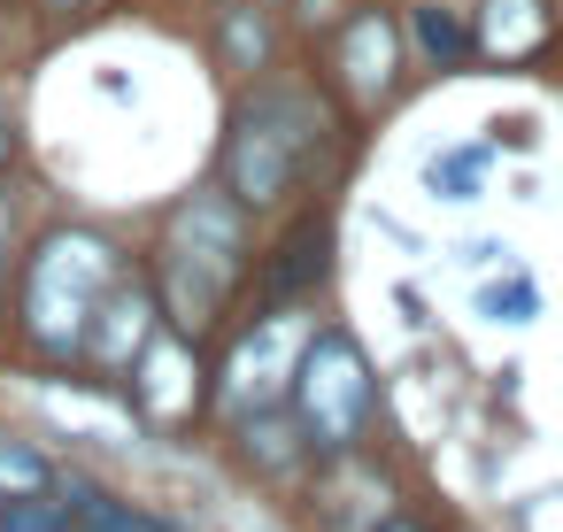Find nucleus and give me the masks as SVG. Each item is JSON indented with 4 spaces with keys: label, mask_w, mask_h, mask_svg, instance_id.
<instances>
[{
    "label": "nucleus",
    "mask_w": 563,
    "mask_h": 532,
    "mask_svg": "<svg viewBox=\"0 0 563 532\" xmlns=\"http://www.w3.org/2000/svg\"><path fill=\"white\" fill-rule=\"evenodd\" d=\"M0 509H9V501H0Z\"/></svg>",
    "instance_id": "nucleus-22"
},
{
    "label": "nucleus",
    "mask_w": 563,
    "mask_h": 532,
    "mask_svg": "<svg viewBox=\"0 0 563 532\" xmlns=\"http://www.w3.org/2000/svg\"><path fill=\"white\" fill-rule=\"evenodd\" d=\"M371 532H424V524H417V517H378Z\"/></svg>",
    "instance_id": "nucleus-18"
},
{
    "label": "nucleus",
    "mask_w": 563,
    "mask_h": 532,
    "mask_svg": "<svg viewBox=\"0 0 563 532\" xmlns=\"http://www.w3.org/2000/svg\"><path fill=\"white\" fill-rule=\"evenodd\" d=\"M0 163H9V117H0Z\"/></svg>",
    "instance_id": "nucleus-20"
},
{
    "label": "nucleus",
    "mask_w": 563,
    "mask_h": 532,
    "mask_svg": "<svg viewBox=\"0 0 563 532\" xmlns=\"http://www.w3.org/2000/svg\"><path fill=\"white\" fill-rule=\"evenodd\" d=\"M409 32H417V55H424L432 70H463L471 32H463L455 9H440V0H417V9H409Z\"/></svg>",
    "instance_id": "nucleus-10"
},
{
    "label": "nucleus",
    "mask_w": 563,
    "mask_h": 532,
    "mask_svg": "<svg viewBox=\"0 0 563 532\" xmlns=\"http://www.w3.org/2000/svg\"><path fill=\"white\" fill-rule=\"evenodd\" d=\"M324 147V109L317 93L301 86H263L240 117H232V140H224V193L255 217V209H278L301 170L317 163Z\"/></svg>",
    "instance_id": "nucleus-3"
},
{
    "label": "nucleus",
    "mask_w": 563,
    "mask_h": 532,
    "mask_svg": "<svg viewBox=\"0 0 563 532\" xmlns=\"http://www.w3.org/2000/svg\"><path fill=\"white\" fill-rule=\"evenodd\" d=\"M424 186H432V201H478V186H486V147L432 155V163H424Z\"/></svg>",
    "instance_id": "nucleus-13"
},
{
    "label": "nucleus",
    "mask_w": 563,
    "mask_h": 532,
    "mask_svg": "<svg viewBox=\"0 0 563 532\" xmlns=\"http://www.w3.org/2000/svg\"><path fill=\"white\" fill-rule=\"evenodd\" d=\"M340 70L355 78V93H386L394 86V32L378 16H355L347 24V47H340Z\"/></svg>",
    "instance_id": "nucleus-9"
},
{
    "label": "nucleus",
    "mask_w": 563,
    "mask_h": 532,
    "mask_svg": "<svg viewBox=\"0 0 563 532\" xmlns=\"http://www.w3.org/2000/svg\"><path fill=\"white\" fill-rule=\"evenodd\" d=\"M294 417L309 432L317 455H355L378 424V378H371V355L347 324H317L301 363H294Z\"/></svg>",
    "instance_id": "nucleus-4"
},
{
    "label": "nucleus",
    "mask_w": 563,
    "mask_h": 532,
    "mask_svg": "<svg viewBox=\"0 0 563 532\" xmlns=\"http://www.w3.org/2000/svg\"><path fill=\"white\" fill-rule=\"evenodd\" d=\"M463 263H471V270H486V263H509V247H501V240H471V247H463Z\"/></svg>",
    "instance_id": "nucleus-16"
},
{
    "label": "nucleus",
    "mask_w": 563,
    "mask_h": 532,
    "mask_svg": "<svg viewBox=\"0 0 563 532\" xmlns=\"http://www.w3.org/2000/svg\"><path fill=\"white\" fill-rule=\"evenodd\" d=\"M117 278H124V255L101 232H86V224L47 232L16 270V324H24L32 355L40 363H86L93 309H101V293Z\"/></svg>",
    "instance_id": "nucleus-2"
},
{
    "label": "nucleus",
    "mask_w": 563,
    "mask_h": 532,
    "mask_svg": "<svg viewBox=\"0 0 563 532\" xmlns=\"http://www.w3.org/2000/svg\"><path fill=\"white\" fill-rule=\"evenodd\" d=\"M70 524H78V501L63 494V478H55V494H32V501L0 509V532H70Z\"/></svg>",
    "instance_id": "nucleus-14"
},
{
    "label": "nucleus",
    "mask_w": 563,
    "mask_h": 532,
    "mask_svg": "<svg viewBox=\"0 0 563 532\" xmlns=\"http://www.w3.org/2000/svg\"><path fill=\"white\" fill-rule=\"evenodd\" d=\"M0 286H9V263H0Z\"/></svg>",
    "instance_id": "nucleus-21"
},
{
    "label": "nucleus",
    "mask_w": 563,
    "mask_h": 532,
    "mask_svg": "<svg viewBox=\"0 0 563 532\" xmlns=\"http://www.w3.org/2000/svg\"><path fill=\"white\" fill-rule=\"evenodd\" d=\"M0 263H9V193H0Z\"/></svg>",
    "instance_id": "nucleus-19"
},
{
    "label": "nucleus",
    "mask_w": 563,
    "mask_h": 532,
    "mask_svg": "<svg viewBox=\"0 0 563 532\" xmlns=\"http://www.w3.org/2000/svg\"><path fill=\"white\" fill-rule=\"evenodd\" d=\"M478 309H486L494 324H532V309H540V286H532V278H509V286H486V293H478Z\"/></svg>",
    "instance_id": "nucleus-15"
},
{
    "label": "nucleus",
    "mask_w": 563,
    "mask_h": 532,
    "mask_svg": "<svg viewBox=\"0 0 563 532\" xmlns=\"http://www.w3.org/2000/svg\"><path fill=\"white\" fill-rule=\"evenodd\" d=\"M324 263H332V224H324V217H301L278 255H255L263 301H309V293L324 286Z\"/></svg>",
    "instance_id": "nucleus-8"
},
{
    "label": "nucleus",
    "mask_w": 563,
    "mask_h": 532,
    "mask_svg": "<svg viewBox=\"0 0 563 532\" xmlns=\"http://www.w3.org/2000/svg\"><path fill=\"white\" fill-rule=\"evenodd\" d=\"M540 40H548V16H540V0H486V47H494L501 63L532 55Z\"/></svg>",
    "instance_id": "nucleus-12"
},
{
    "label": "nucleus",
    "mask_w": 563,
    "mask_h": 532,
    "mask_svg": "<svg viewBox=\"0 0 563 532\" xmlns=\"http://www.w3.org/2000/svg\"><path fill=\"white\" fill-rule=\"evenodd\" d=\"M124 378H132V417H140V424H163V432H170V424L201 417V394H209L201 378H209V370H201L194 332L163 324V332L147 340V355H140Z\"/></svg>",
    "instance_id": "nucleus-6"
},
{
    "label": "nucleus",
    "mask_w": 563,
    "mask_h": 532,
    "mask_svg": "<svg viewBox=\"0 0 563 532\" xmlns=\"http://www.w3.org/2000/svg\"><path fill=\"white\" fill-rule=\"evenodd\" d=\"M163 332V293L147 286V278H117L109 293H101V309H93V332H86V363L93 370H132L140 355H147V340Z\"/></svg>",
    "instance_id": "nucleus-7"
},
{
    "label": "nucleus",
    "mask_w": 563,
    "mask_h": 532,
    "mask_svg": "<svg viewBox=\"0 0 563 532\" xmlns=\"http://www.w3.org/2000/svg\"><path fill=\"white\" fill-rule=\"evenodd\" d=\"M55 478H63V463H55L47 447H32V440H9V432H0V501L55 494Z\"/></svg>",
    "instance_id": "nucleus-11"
},
{
    "label": "nucleus",
    "mask_w": 563,
    "mask_h": 532,
    "mask_svg": "<svg viewBox=\"0 0 563 532\" xmlns=\"http://www.w3.org/2000/svg\"><path fill=\"white\" fill-rule=\"evenodd\" d=\"M255 270V240H247V209L224 193V186H201L170 209V232H163V270H155V293H163V324L178 332H209L232 293L247 286Z\"/></svg>",
    "instance_id": "nucleus-1"
},
{
    "label": "nucleus",
    "mask_w": 563,
    "mask_h": 532,
    "mask_svg": "<svg viewBox=\"0 0 563 532\" xmlns=\"http://www.w3.org/2000/svg\"><path fill=\"white\" fill-rule=\"evenodd\" d=\"M309 332H317V324L301 317V301H263V317L240 332V347H232V363H224V409H232V417H247V409L286 401V394H294V363H301Z\"/></svg>",
    "instance_id": "nucleus-5"
},
{
    "label": "nucleus",
    "mask_w": 563,
    "mask_h": 532,
    "mask_svg": "<svg viewBox=\"0 0 563 532\" xmlns=\"http://www.w3.org/2000/svg\"><path fill=\"white\" fill-rule=\"evenodd\" d=\"M124 532H178V524H163V517H147V509H132V524Z\"/></svg>",
    "instance_id": "nucleus-17"
}]
</instances>
